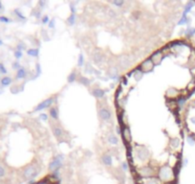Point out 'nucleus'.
Segmentation results:
<instances>
[{"label":"nucleus","mask_w":195,"mask_h":184,"mask_svg":"<svg viewBox=\"0 0 195 184\" xmlns=\"http://www.w3.org/2000/svg\"><path fill=\"white\" fill-rule=\"evenodd\" d=\"M64 160V157L62 154H58L53 158V160L51 161L49 164V170L51 172L58 171L62 167V162Z\"/></svg>","instance_id":"f257e3e1"},{"label":"nucleus","mask_w":195,"mask_h":184,"mask_svg":"<svg viewBox=\"0 0 195 184\" xmlns=\"http://www.w3.org/2000/svg\"><path fill=\"white\" fill-rule=\"evenodd\" d=\"M38 173H39V170L35 167V166H29V167H27L25 170H24L23 172V176L24 178L27 179V180H31V179H34L35 176L38 175Z\"/></svg>","instance_id":"f03ea898"},{"label":"nucleus","mask_w":195,"mask_h":184,"mask_svg":"<svg viewBox=\"0 0 195 184\" xmlns=\"http://www.w3.org/2000/svg\"><path fill=\"white\" fill-rule=\"evenodd\" d=\"M53 103H54V97L48 98L46 100L42 101L40 104H38V105L35 106V108H34V111H40V110L45 109V108H50L51 105H53Z\"/></svg>","instance_id":"7ed1b4c3"},{"label":"nucleus","mask_w":195,"mask_h":184,"mask_svg":"<svg viewBox=\"0 0 195 184\" xmlns=\"http://www.w3.org/2000/svg\"><path fill=\"white\" fill-rule=\"evenodd\" d=\"M99 115H100V119H102L103 121H109L112 117V113L109 110L108 108H101L99 110Z\"/></svg>","instance_id":"20e7f679"},{"label":"nucleus","mask_w":195,"mask_h":184,"mask_svg":"<svg viewBox=\"0 0 195 184\" xmlns=\"http://www.w3.org/2000/svg\"><path fill=\"white\" fill-rule=\"evenodd\" d=\"M140 68L142 69V71H149V70H152L153 68V61H151V59L149 58L148 60H146V61H145V62L142 63V65L140 66Z\"/></svg>","instance_id":"39448f33"},{"label":"nucleus","mask_w":195,"mask_h":184,"mask_svg":"<svg viewBox=\"0 0 195 184\" xmlns=\"http://www.w3.org/2000/svg\"><path fill=\"white\" fill-rule=\"evenodd\" d=\"M119 64L122 68H126L129 65V59L126 56H121L119 58Z\"/></svg>","instance_id":"423d86ee"},{"label":"nucleus","mask_w":195,"mask_h":184,"mask_svg":"<svg viewBox=\"0 0 195 184\" xmlns=\"http://www.w3.org/2000/svg\"><path fill=\"white\" fill-rule=\"evenodd\" d=\"M92 95L94 96V97L97 98V99H100V98L104 97L105 91L102 89H100V88H96V89H94L92 91Z\"/></svg>","instance_id":"0eeeda50"},{"label":"nucleus","mask_w":195,"mask_h":184,"mask_svg":"<svg viewBox=\"0 0 195 184\" xmlns=\"http://www.w3.org/2000/svg\"><path fill=\"white\" fill-rule=\"evenodd\" d=\"M103 164L106 166H111L113 163V159H112V156L110 154H104L101 158Z\"/></svg>","instance_id":"6e6552de"},{"label":"nucleus","mask_w":195,"mask_h":184,"mask_svg":"<svg viewBox=\"0 0 195 184\" xmlns=\"http://www.w3.org/2000/svg\"><path fill=\"white\" fill-rule=\"evenodd\" d=\"M34 184H59V181H54V180L52 181L49 178H43L41 180H39V181L34 182Z\"/></svg>","instance_id":"1a4fd4ad"},{"label":"nucleus","mask_w":195,"mask_h":184,"mask_svg":"<svg viewBox=\"0 0 195 184\" xmlns=\"http://www.w3.org/2000/svg\"><path fill=\"white\" fill-rule=\"evenodd\" d=\"M50 116L52 117V119H55V120H58V108L53 106V108H50Z\"/></svg>","instance_id":"9d476101"},{"label":"nucleus","mask_w":195,"mask_h":184,"mask_svg":"<svg viewBox=\"0 0 195 184\" xmlns=\"http://www.w3.org/2000/svg\"><path fill=\"white\" fill-rule=\"evenodd\" d=\"M53 132H54V135H55L57 138H60V137H62V135H63V130H62L60 128H58V127L54 128Z\"/></svg>","instance_id":"9b49d317"},{"label":"nucleus","mask_w":195,"mask_h":184,"mask_svg":"<svg viewBox=\"0 0 195 184\" xmlns=\"http://www.w3.org/2000/svg\"><path fill=\"white\" fill-rule=\"evenodd\" d=\"M26 77V70L25 68H20L17 70V73H16V79H24Z\"/></svg>","instance_id":"f8f14e48"},{"label":"nucleus","mask_w":195,"mask_h":184,"mask_svg":"<svg viewBox=\"0 0 195 184\" xmlns=\"http://www.w3.org/2000/svg\"><path fill=\"white\" fill-rule=\"evenodd\" d=\"M27 54L31 57H37L39 54V50L37 48H31L29 50H27Z\"/></svg>","instance_id":"ddd939ff"},{"label":"nucleus","mask_w":195,"mask_h":184,"mask_svg":"<svg viewBox=\"0 0 195 184\" xmlns=\"http://www.w3.org/2000/svg\"><path fill=\"white\" fill-rule=\"evenodd\" d=\"M108 142L112 145H117L118 143H119V139H118V137H117L116 135L111 134L110 136L108 137Z\"/></svg>","instance_id":"4468645a"},{"label":"nucleus","mask_w":195,"mask_h":184,"mask_svg":"<svg viewBox=\"0 0 195 184\" xmlns=\"http://www.w3.org/2000/svg\"><path fill=\"white\" fill-rule=\"evenodd\" d=\"M12 83V79L10 77H4L2 80H1V84H2L3 86H8L10 85Z\"/></svg>","instance_id":"2eb2a0df"},{"label":"nucleus","mask_w":195,"mask_h":184,"mask_svg":"<svg viewBox=\"0 0 195 184\" xmlns=\"http://www.w3.org/2000/svg\"><path fill=\"white\" fill-rule=\"evenodd\" d=\"M76 73L75 71H73L68 76V78H67V82H68L69 84H72V83H74L75 81H76Z\"/></svg>","instance_id":"dca6fc26"},{"label":"nucleus","mask_w":195,"mask_h":184,"mask_svg":"<svg viewBox=\"0 0 195 184\" xmlns=\"http://www.w3.org/2000/svg\"><path fill=\"white\" fill-rule=\"evenodd\" d=\"M79 82L83 84V85H85V86H89L90 84V80L88 78H85V77H80Z\"/></svg>","instance_id":"f3484780"},{"label":"nucleus","mask_w":195,"mask_h":184,"mask_svg":"<svg viewBox=\"0 0 195 184\" xmlns=\"http://www.w3.org/2000/svg\"><path fill=\"white\" fill-rule=\"evenodd\" d=\"M67 22H68L69 25L73 26V25L75 24V22H76V14L72 13L71 16H68V18H67Z\"/></svg>","instance_id":"a211bd4d"},{"label":"nucleus","mask_w":195,"mask_h":184,"mask_svg":"<svg viewBox=\"0 0 195 184\" xmlns=\"http://www.w3.org/2000/svg\"><path fill=\"white\" fill-rule=\"evenodd\" d=\"M193 5H194V3L193 2H188L187 4V6H186V8H184V16H186L188 12H190V10H191V8L193 7Z\"/></svg>","instance_id":"6ab92c4d"},{"label":"nucleus","mask_w":195,"mask_h":184,"mask_svg":"<svg viewBox=\"0 0 195 184\" xmlns=\"http://www.w3.org/2000/svg\"><path fill=\"white\" fill-rule=\"evenodd\" d=\"M83 64H84V58H83V55H82V54H79V60H78V65L83 66Z\"/></svg>","instance_id":"aec40b11"},{"label":"nucleus","mask_w":195,"mask_h":184,"mask_svg":"<svg viewBox=\"0 0 195 184\" xmlns=\"http://www.w3.org/2000/svg\"><path fill=\"white\" fill-rule=\"evenodd\" d=\"M93 59H94V61H95L96 63H100V61H101V55L96 53L95 55H94V57H93Z\"/></svg>","instance_id":"412c9836"},{"label":"nucleus","mask_w":195,"mask_h":184,"mask_svg":"<svg viewBox=\"0 0 195 184\" xmlns=\"http://www.w3.org/2000/svg\"><path fill=\"white\" fill-rule=\"evenodd\" d=\"M186 23H187V16H184V14H183V16L181 17L180 21L178 22V24H179V25H183V24H186Z\"/></svg>","instance_id":"4be33fe9"},{"label":"nucleus","mask_w":195,"mask_h":184,"mask_svg":"<svg viewBox=\"0 0 195 184\" xmlns=\"http://www.w3.org/2000/svg\"><path fill=\"white\" fill-rule=\"evenodd\" d=\"M112 3H113L114 5L118 6V7H121V6H122V5L124 4V1H121V0H116V1H113Z\"/></svg>","instance_id":"5701e85b"},{"label":"nucleus","mask_w":195,"mask_h":184,"mask_svg":"<svg viewBox=\"0 0 195 184\" xmlns=\"http://www.w3.org/2000/svg\"><path fill=\"white\" fill-rule=\"evenodd\" d=\"M14 57H16L17 60L20 58H22V51H19V50H16L14 52Z\"/></svg>","instance_id":"b1692460"},{"label":"nucleus","mask_w":195,"mask_h":184,"mask_svg":"<svg viewBox=\"0 0 195 184\" xmlns=\"http://www.w3.org/2000/svg\"><path fill=\"white\" fill-rule=\"evenodd\" d=\"M41 21H42V24H47L48 22H50L49 16H44L42 17V19H41Z\"/></svg>","instance_id":"393cba45"},{"label":"nucleus","mask_w":195,"mask_h":184,"mask_svg":"<svg viewBox=\"0 0 195 184\" xmlns=\"http://www.w3.org/2000/svg\"><path fill=\"white\" fill-rule=\"evenodd\" d=\"M121 170H124V172L128 170V165L126 162H121Z\"/></svg>","instance_id":"a878e982"},{"label":"nucleus","mask_w":195,"mask_h":184,"mask_svg":"<svg viewBox=\"0 0 195 184\" xmlns=\"http://www.w3.org/2000/svg\"><path fill=\"white\" fill-rule=\"evenodd\" d=\"M40 119H41L42 121H47L48 115L46 114V113H42V114H40Z\"/></svg>","instance_id":"bb28decb"},{"label":"nucleus","mask_w":195,"mask_h":184,"mask_svg":"<svg viewBox=\"0 0 195 184\" xmlns=\"http://www.w3.org/2000/svg\"><path fill=\"white\" fill-rule=\"evenodd\" d=\"M0 21L1 22H5V23H8V22H10V19L9 18H7L6 16H0Z\"/></svg>","instance_id":"cd10ccee"},{"label":"nucleus","mask_w":195,"mask_h":184,"mask_svg":"<svg viewBox=\"0 0 195 184\" xmlns=\"http://www.w3.org/2000/svg\"><path fill=\"white\" fill-rule=\"evenodd\" d=\"M14 13H16V14L18 16V17H20L21 19H25V16H24L23 14H22V13L19 12V10H14Z\"/></svg>","instance_id":"c85d7f7f"},{"label":"nucleus","mask_w":195,"mask_h":184,"mask_svg":"<svg viewBox=\"0 0 195 184\" xmlns=\"http://www.w3.org/2000/svg\"><path fill=\"white\" fill-rule=\"evenodd\" d=\"M13 67L14 69H17V70L21 68V67H20V64H19V62H17V61H16V62L13 63Z\"/></svg>","instance_id":"c756f323"},{"label":"nucleus","mask_w":195,"mask_h":184,"mask_svg":"<svg viewBox=\"0 0 195 184\" xmlns=\"http://www.w3.org/2000/svg\"><path fill=\"white\" fill-rule=\"evenodd\" d=\"M55 19H52V20H50V22H49V28H55Z\"/></svg>","instance_id":"7c9ffc66"},{"label":"nucleus","mask_w":195,"mask_h":184,"mask_svg":"<svg viewBox=\"0 0 195 184\" xmlns=\"http://www.w3.org/2000/svg\"><path fill=\"white\" fill-rule=\"evenodd\" d=\"M0 72H1V73H3V74L7 73V70H6V68L4 67V65H2V64L0 65Z\"/></svg>","instance_id":"2f4dec72"},{"label":"nucleus","mask_w":195,"mask_h":184,"mask_svg":"<svg viewBox=\"0 0 195 184\" xmlns=\"http://www.w3.org/2000/svg\"><path fill=\"white\" fill-rule=\"evenodd\" d=\"M4 175H5V171H4V169L0 166V177H2Z\"/></svg>","instance_id":"473e14b6"},{"label":"nucleus","mask_w":195,"mask_h":184,"mask_svg":"<svg viewBox=\"0 0 195 184\" xmlns=\"http://www.w3.org/2000/svg\"><path fill=\"white\" fill-rule=\"evenodd\" d=\"M188 32H189V33H188V36L191 37V36H193V35L195 34V29H189L188 30Z\"/></svg>","instance_id":"72a5a7b5"},{"label":"nucleus","mask_w":195,"mask_h":184,"mask_svg":"<svg viewBox=\"0 0 195 184\" xmlns=\"http://www.w3.org/2000/svg\"><path fill=\"white\" fill-rule=\"evenodd\" d=\"M37 71H38V75H40V73H41V68H40L39 63H37Z\"/></svg>","instance_id":"f704fd0d"},{"label":"nucleus","mask_w":195,"mask_h":184,"mask_svg":"<svg viewBox=\"0 0 195 184\" xmlns=\"http://www.w3.org/2000/svg\"><path fill=\"white\" fill-rule=\"evenodd\" d=\"M39 5L41 6V7H43V6L45 5V2H43V1H40V2H39Z\"/></svg>","instance_id":"c9c22d12"},{"label":"nucleus","mask_w":195,"mask_h":184,"mask_svg":"<svg viewBox=\"0 0 195 184\" xmlns=\"http://www.w3.org/2000/svg\"><path fill=\"white\" fill-rule=\"evenodd\" d=\"M117 133H121V129H120V128H119V127L117 128Z\"/></svg>","instance_id":"e433bc0d"},{"label":"nucleus","mask_w":195,"mask_h":184,"mask_svg":"<svg viewBox=\"0 0 195 184\" xmlns=\"http://www.w3.org/2000/svg\"><path fill=\"white\" fill-rule=\"evenodd\" d=\"M2 43H3V42H2V40H0V45H1V44H2Z\"/></svg>","instance_id":"4c0bfd02"},{"label":"nucleus","mask_w":195,"mask_h":184,"mask_svg":"<svg viewBox=\"0 0 195 184\" xmlns=\"http://www.w3.org/2000/svg\"><path fill=\"white\" fill-rule=\"evenodd\" d=\"M0 9H1V2H0Z\"/></svg>","instance_id":"58836bf2"},{"label":"nucleus","mask_w":195,"mask_h":184,"mask_svg":"<svg viewBox=\"0 0 195 184\" xmlns=\"http://www.w3.org/2000/svg\"><path fill=\"white\" fill-rule=\"evenodd\" d=\"M0 65H1V64H0Z\"/></svg>","instance_id":"ea45409f"}]
</instances>
